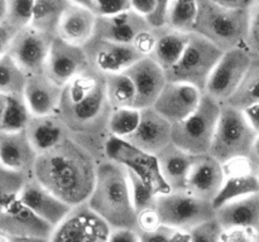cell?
I'll return each mask as SVG.
<instances>
[{"instance_id":"6da1fadb","label":"cell","mask_w":259,"mask_h":242,"mask_svg":"<svg viewBox=\"0 0 259 242\" xmlns=\"http://www.w3.org/2000/svg\"><path fill=\"white\" fill-rule=\"evenodd\" d=\"M111 107L106 95L105 76L89 67L63 87L57 115L70 138L85 148L98 163L109 159L108 148Z\"/></svg>"},{"instance_id":"7a4b0ae2","label":"cell","mask_w":259,"mask_h":242,"mask_svg":"<svg viewBox=\"0 0 259 242\" xmlns=\"http://www.w3.org/2000/svg\"><path fill=\"white\" fill-rule=\"evenodd\" d=\"M98 164L85 148L70 138L38 155L32 178L75 208L88 203L95 187Z\"/></svg>"},{"instance_id":"3957f363","label":"cell","mask_w":259,"mask_h":242,"mask_svg":"<svg viewBox=\"0 0 259 242\" xmlns=\"http://www.w3.org/2000/svg\"><path fill=\"white\" fill-rule=\"evenodd\" d=\"M86 204L110 229L137 231V213L132 202L128 171L123 164L113 159L98 164L95 187Z\"/></svg>"},{"instance_id":"277c9868","label":"cell","mask_w":259,"mask_h":242,"mask_svg":"<svg viewBox=\"0 0 259 242\" xmlns=\"http://www.w3.org/2000/svg\"><path fill=\"white\" fill-rule=\"evenodd\" d=\"M250 10L228 9L218 0H197V18L192 33L224 53L247 48Z\"/></svg>"},{"instance_id":"5b68a950","label":"cell","mask_w":259,"mask_h":242,"mask_svg":"<svg viewBox=\"0 0 259 242\" xmlns=\"http://www.w3.org/2000/svg\"><path fill=\"white\" fill-rule=\"evenodd\" d=\"M257 136L243 111L223 105L209 154L223 165L248 159Z\"/></svg>"},{"instance_id":"8992f818","label":"cell","mask_w":259,"mask_h":242,"mask_svg":"<svg viewBox=\"0 0 259 242\" xmlns=\"http://www.w3.org/2000/svg\"><path fill=\"white\" fill-rule=\"evenodd\" d=\"M223 105L207 95L181 123L172 125V144L192 156L209 154Z\"/></svg>"},{"instance_id":"52a82bcc","label":"cell","mask_w":259,"mask_h":242,"mask_svg":"<svg viewBox=\"0 0 259 242\" xmlns=\"http://www.w3.org/2000/svg\"><path fill=\"white\" fill-rule=\"evenodd\" d=\"M223 53L206 39L192 33L182 57L166 72L167 81L190 85L204 93Z\"/></svg>"},{"instance_id":"ba28073f","label":"cell","mask_w":259,"mask_h":242,"mask_svg":"<svg viewBox=\"0 0 259 242\" xmlns=\"http://www.w3.org/2000/svg\"><path fill=\"white\" fill-rule=\"evenodd\" d=\"M156 212L161 224L181 232H187L215 218L211 202L197 198L185 192H167L157 197Z\"/></svg>"},{"instance_id":"9c48e42d","label":"cell","mask_w":259,"mask_h":242,"mask_svg":"<svg viewBox=\"0 0 259 242\" xmlns=\"http://www.w3.org/2000/svg\"><path fill=\"white\" fill-rule=\"evenodd\" d=\"M253 57L248 48H237L223 53L209 78L205 95L224 105L233 97L244 80Z\"/></svg>"},{"instance_id":"30bf717a","label":"cell","mask_w":259,"mask_h":242,"mask_svg":"<svg viewBox=\"0 0 259 242\" xmlns=\"http://www.w3.org/2000/svg\"><path fill=\"white\" fill-rule=\"evenodd\" d=\"M89 67L103 76L125 73L144 57L134 45L104 40L94 37L83 47Z\"/></svg>"},{"instance_id":"8fae6325","label":"cell","mask_w":259,"mask_h":242,"mask_svg":"<svg viewBox=\"0 0 259 242\" xmlns=\"http://www.w3.org/2000/svg\"><path fill=\"white\" fill-rule=\"evenodd\" d=\"M110 231V227L88 204H82L72 208L56 227L50 242H108Z\"/></svg>"},{"instance_id":"7c38bea8","label":"cell","mask_w":259,"mask_h":242,"mask_svg":"<svg viewBox=\"0 0 259 242\" xmlns=\"http://www.w3.org/2000/svg\"><path fill=\"white\" fill-rule=\"evenodd\" d=\"M53 39L55 38L28 27L15 34L8 54L27 76L45 73Z\"/></svg>"},{"instance_id":"4fadbf2b","label":"cell","mask_w":259,"mask_h":242,"mask_svg":"<svg viewBox=\"0 0 259 242\" xmlns=\"http://www.w3.org/2000/svg\"><path fill=\"white\" fill-rule=\"evenodd\" d=\"M89 70V62L82 47L70 44L56 37L51 44L45 73L61 87Z\"/></svg>"},{"instance_id":"5bb4252c","label":"cell","mask_w":259,"mask_h":242,"mask_svg":"<svg viewBox=\"0 0 259 242\" xmlns=\"http://www.w3.org/2000/svg\"><path fill=\"white\" fill-rule=\"evenodd\" d=\"M172 125L153 107L142 110L138 129L124 141L136 150L156 156L172 144Z\"/></svg>"},{"instance_id":"9a60e30c","label":"cell","mask_w":259,"mask_h":242,"mask_svg":"<svg viewBox=\"0 0 259 242\" xmlns=\"http://www.w3.org/2000/svg\"><path fill=\"white\" fill-rule=\"evenodd\" d=\"M204 93L190 85L167 82L153 108L171 125L181 123L199 107Z\"/></svg>"},{"instance_id":"2e32d148","label":"cell","mask_w":259,"mask_h":242,"mask_svg":"<svg viewBox=\"0 0 259 242\" xmlns=\"http://www.w3.org/2000/svg\"><path fill=\"white\" fill-rule=\"evenodd\" d=\"M125 73L136 88L134 107L141 111L153 107L168 82L166 72L152 58L143 57Z\"/></svg>"},{"instance_id":"e0dca14e","label":"cell","mask_w":259,"mask_h":242,"mask_svg":"<svg viewBox=\"0 0 259 242\" xmlns=\"http://www.w3.org/2000/svg\"><path fill=\"white\" fill-rule=\"evenodd\" d=\"M55 227L30 211L20 198L0 212V232L12 236L50 239Z\"/></svg>"},{"instance_id":"ac0fdd59","label":"cell","mask_w":259,"mask_h":242,"mask_svg":"<svg viewBox=\"0 0 259 242\" xmlns=\"http://www.w3.org/2000/svg\"><path fill=\"white\" fill-rule=\"evenodd\" d=\"M225 180V168L210 154L194 156L187 180V192L197 198L211 202Z\"/></svg>"},{"instance_id":"d6986e66","label":"cell","mask_w":259,"mask_h":242,"mask_svg":"<svg viewBox=\"0 0 259 242\" xmlns=\"http://www.w3.org/2000/svg\"><path fill=\"white\" fill-rule=\"evenodd\" d=\"M151 29L146 19L137 14L132 8L110 18H96V27L94 37L104 40L120 43V44H136L137 40L144 33Z\"/></svg>"},{"instance_id":"ffe728a7","label":"cell","mask_w":259,"mask_h":242,"mask_svg":"<svg viewBox=\"0 0 259 242\" xmlns=\"http://www.w3.org/2000/svg\"><path fill=\"white\" fill-rule=\"evenodd\" d=\"M232 168V174L225 173V180L218 196L212 201L215 211L224 204L259 193V176L253 170L248 159L225 164Z\"/></svg>"},{"instance_id":"44dd1931","label":"cell","mask_w":259,"mask_h":242,"mask_svg":"<svg viewBox=\"0 0 259 242\" xmlns=\"http://www.w3.org/2000/svg\"><path fill=\"white\" fill-rule=\"evenodd\" d=\"M19 198L30 211L55 228L72 211V207L57 198L32 176L23 187Z\"/></svg>"},{"instance_id":"7402d4cb","label":"cell","mask_w":259,"mask_h":242,"mask_svg":"<svg viewBox=\"0 0 259 242\" xmlns=\"http://www.w3.org/2000/svg\"><path fill=\"white\" fill-rule=\"evenodd\" d=\"M38 153L25 131L0 133V164L17 173L32 176Z\"/></svg>"},{"instance_id":"603a6c76","label":"cell","mask_w":259,"mask_h":242,"mask_svg":"<svg viewBox=\"0 0 259 242\" xmlns=\"http://www.w3.org/2000/svg\"><path fill=\"white\" fill-rule=\"evenodd\" d=\"M62 90L46 73H39L28 76L23 96L33 116H47L57 112Z\"/></svg>"},{"instance_id":"cb8c5ba5","label":"cell","mask_w":259,"mask_h":242,"mask_svg":"<svg viewBox=\"0 0 259 242\" xmlns=\"http://www.w3.org/2000/svg\"><path fill=\"white\" fill-rule=\"evenodd\" d=\"M95 27V15L80 2L70 0L61 20L57 37L70 44L83 48L94 38Z\"/></svg>"},{"instance_id":"d4e9b609","label":"cell","mask_w":259,"mask_h":242,"mask_svg":"<svg viewBox=\"0 0 259 242\" xmlns=\"http://www.w3.org/2000/svg\"><path fill=\"white\" fill-rule=\"evenodd\" d=\"M162 180L169 192L187 191V180L194 156L171 144L154 156Z\"/></svg>"},{"instance_id":"484cf974","label":"cell","mask_w":259,"mask_h":242,"mask_svg":"<svg viewBox=\"0 0 259 242\" xmlns=\"http://www.w3.org/2000/svg\"><path fill=\"white\" fill-rule=\"evenodd\" d=\"M25 133L38 155L52 150L70 139L67 128L57 112L47 116H33Z\"/></svg>"},{"instance_id":"4316f807","label":"cell","mask_w":259,"mask_h":242,"mask_svg":"<svg viewBox=\"0 0 259 242\" xmlns=\"http://www.w3.org/2000/svg\"><path fill=\"white\" fill-rule=\"evenodd\" d=\"M215 218L224 229L253 228L259 231V193L224 204L217 209Z\"/></svg>"},{"instance_id":"83f0119b","label":"cell","mask_w":259,"mask_h":242,"mask_svg":"<svg viewBox=\"0 0 259 242\" xmlns=\"http://www.w3.org/2000/svg\"><path fill=\"white\" fill-rule=\"evenodd\" d=\"M156 32V40L148 57L152 58L164 72L171 70L184 54L191 34L164 28Z\"/></svg>"},{"instance_id":"f1b7e54d","label":"cell","mask_w":259,"mask_h":242,"mask_svg":"<svg viewBox=\"0 0 259 242\" xmlns=\"http://www.w3.org/2000/svg\"><path fill=\"white\" fill-rule=\"evenodd\" d=\"M70 0H34L30 27L50 37H57L58 28Z\"/></svg>"},{"instance_id":"f546056e","label":"cell","mask_w":259,"mask_h":242,"mask_svg":"<svg viewBox=\"0 0 259 242\" xmlns=\"http://www.w3.org/2000/svg\"><path fill=\"white\" fill-rule=\"evenodd\" d=\"M224 105L244 111L250 106L259 105V59L253 58L252 65L245 75L244 80L240 83L237 92Z\"/></svg>"},{"instance_id":"4dcf8cb0","label":"cell","mask_w":259,"mask_h":242,"mask_svg":"<svg viewBox=\"0 0 259 242\" xmlns=\"http://www.w3.org/2000/svg\"><path fill=\"white\" fill-rule=\"evenodd\" d=\"M32 118L33 115L30 112L29 107H28L27 102H25L24 96H8L0 133L25 131Z\"/></svg>"},{"instance_id":"1f68e13d","label":"cell","mask_w":259,"mask_h":242,"mask_svg":"<svg viewBox=\"0 0 259 242\" xmlns=\"http://www.w3.org/2000/svg\"><path fill=\"white\" fill-rule=\"evenodd\" d=\"M106 95L113 110L134 107L136 88L126 73L110 75L105 77ZM136 108V107H134Z\"/></svg>"},{"instance_id":"d6a6232c","label":"cell","mask_w":259,"mask_h":242,"mask_svg":"<svg viewBox=\"0 0 259 242\" xmlns=\"http://www.w3.org/2000/svg\"><path fill=\"white\" fill-rule=\"evenodd\" d=\"M126 171H128L129 186H131L132 202H133L137 216L144 213V212L154 211L157 197L159 196L157 189L151 183H148L146 179L142 178L138 173H136L133 169L126 168Z\"/></svg>"},{"instance_id":"836d02e7","label":"cell","mask_w":259,"mask_h":242,"mask_svg":"<svg viewBox=\"0 0 259 242\" xmlns=\"http://www.w3.org/2000/svg\"><path fill=\"white\" fill-rule=\"evenodd\" d=\"M197 18V0H169L167 28L191 34Z\"/></svg>"},{"instance_id":"e575fe53","label":"cell","mask_w":259,"mask_h":242,"mask_svg":"<svg viewBox=\"0 0 259 242\" xmlns=\"http://www.w3.org/2000/svg\"><path fill=\"white\" fill-rule=\"evenodd\" d=\"M28 76L9 54L0 57V95H23Z\"/></svg>"},{"instance_id":"d590c367","label":"cell","mask_w":259,"mask_h":242,"mask_svg":"<svg viewBox=\"0 0 259 242\" xmlns=\"http://www.w3.org/2000/svg\"><path fill=\"white\" fill-rule=\"evenodd\" d=\"M142 111L138 108H118L113 110L109 121V134L113 139L125 140L134 134L141 123Z\"/></svg>"},{"instance_id":"8d00e7d4","label":"cell","mask_w":259,"mask_h":242,"mask_svg":"<svg viewBox=\"0 0 259 242\" xmlns=\"http://www.w3.org/2000/svg\"><path fill=\"white\" fill-rule=\"evenodd\" d=\"M30 176L0 166V212L20 197L23 187Z\"/></svg>"},{"instance_id":"74e56055","label":"cell","mask_w":259,"mask_h":242,"mask_svg":"<svg viewBox=\"0 0 259 242\" xmlns=\"http://www.w3.org/2000/svg\"><path fill=\"white\" fill-rule=\"evenodd\" d=\"M34 9V0H8L5 24L15 32L30 27Z\"/></svg>"},{"instance_id":"f35d334b","label":"cell","mask_w":259,"mask_h":242,"mask_svg":"<svg viewBox=\"0 0 259 242\" xmlns=\"http://www.w3.org/2000/svg\"><path fill=\"white\" fill-rule=\"evenodd\" d=\"M96 18H110L131 9V0H81Z\"/></svg>"},{"instance_id":"ab89813d","label":"cell","mask_w":259,"mask_h":242,"mask_svg":"<svg viewBox=\"0 0 259 242\" xmlns=\"http://www.w3.org/2000/svg\"><path fill=\"white\" fill-rule=\"evenodd\" d=\"M224 228L217 218L185 232V242H223Z\"/></svg>"},{"instance_id":"60d3db41","label":"cell","mask_w":259,"mask_h":242,"mask_svg":"<svg viewBox=\"0 0 259 242\" xmlns=\"http://www.w3.org/2000/svg\"><path fill=\"white\" fill-rule=\"evenodd\" d=\"M141 242H185V232L161 224L153 231L138 232Z\"/></svg>"},{"instance_id":"b9f144b4","label":"cell","mask_w":259,"mask_h":242,"mask_svg":"<svg viewBox=\"0 0 259 242\" xmlns=\"http://www.w3.org/2000/svg\"><path fill=\"white\" fill-rule=\"evenodd\" d=\"M247 48L253 58L259 59V0L254 2V5L250 10V24Z\"/></svg>"},{"instance_id":"7bdbcfd3","label":"cell","mask_w":259,"mask_h":242,"mask_svg":"<svg viewBox=\"0 0 259 242\" xmlns=\"http://www.w3.org/2000/svg\"><path fill=\"white\" fill-rule=\"evenodd\" d=\"M169 0H158L153 12L146 17L147 24L153 30H161L167 28V19H168Z\"/></svg>"},{"instance_id":"ee69618b","label":"cell","mask_w":259,"mask_h":242,"mask_svg":"<svg viewBox=\"0 0 259 242\" xmlns=\"http://www.w3.org/2000/svg\"><path fill=\"white\" fill-rule=\"evenodd\" d=\"M223 242H259V231L253 228L224 229Z\"/></svg>"},{"instance_id":"f6af8a7d","label":"cell","mask_w":259,"mask_h":242,"mask_svg":"<svg viewBox=\"0 0 259 242\" xmlns=\"http://www.w3.org/2000/svg\"><path fill=\"white\" fill-rule=\"evenodd\" d=\"M17 33L18 32L12 29L5 23L0 24V57H3V55H5L9 52V48Z\"/></svg>"},{"instance_id":"bcb514c9","label":"cell","mask_w":259,"mask_h":242,"mask_svg":"<svg viewBox=\"0 0 259 242\" xmlns=\"http://www.w3.org/2000/svg\"><path fill=\"white\" fill-rule=\"evenodd\" d=\"M108 242H141L138 232L133 229L119 228L111 229Z\"/></svg>"},{"instance_id":"7dc6e473","label":"cell","mask_w":259,"mask_h":242,"mask_svg":"<svg viewBox=\"0 0 259 242\" xmlns=\"http://www.w3.org/2000/svg\"><path fill=\"white\" fill-rule=\"evenodd\" d=\"M157 3L158 0H131V7L132 10H134L137 14L146 18L153 12Z\"/></svg>"},{"instance_id":"c3c4849f","label":"cell","mask_w":259,"mask_h":242,"mask_svg":"<svg viewBox=\"0 0 259 242\" xmlns=\"http://www.w3.org/2000/svg\"><path fill=\"white\" fill-rule=\"evenodd\" d=\"M243 112H244L245 117H247L248 123L250 124L253 130L259 134V105L250 106V107L245 108Z\"/></svg>"},{"instance_id":"681fc988","label":"cell","mask_w":259,"mask_h":242,"mask_svg":"<svg viewBox=\"0 0 259 242\" xmlns=\"http://www.w3.org/2000/svg\"><path fill=\"white\" fill-rule=\"evenodd\" d=\"M0 242H50V239L12 236V234H7V233H3V232H0Z\"/></svg>"},{"instance_id":"f907efd6","label":"cell","mask_w":259,"mask_h":242,"mask_svg":"<svg viewBox=\"0 0 259 242\" xmlns=\"http://www.w3.org/2000/svg\"><path fill=\"white\" fill-rule=\"evenodd\" d=\"M248 161H249L250 166L253 168V170L257 173L259 170V134L257 136V139H255L254 144H253V148H252V151H250V155L249 158H248Z\"/></svg>"},{"instance_id":"816d5d0a","label":"cell","mask_w":259,"mask_h":242,"mask_svg":"<svg viewBox=\"0 0 259 242\" xmlns=\"http://www.w3.org/2000/svg\"><path fill=\"white\" fill-rule=\"evenodd\" d=\"M8 10V0H0V24L5 22Z\"/></svg>"},{"instance_id":"f5cc1de1","label":"cell","mask_w":259,"mask_h":242,"mask_svg":"<svg viewBox=\"0 0 259 242\" xmlns=\"http://www.w3.org/2000/svg\"><path fill=\"white\" fill-rule=\"evenodd\" d=\"M7 97L8 96L0 95V129H2V123H3V116H4L5 106H7Z\"/></svg>"},{"instance_id":"db71d44e","label":"cell","mask_w":259,"mask_h":242,"mask_svg":"<svg viewBox=\"0 0 259 242\" xmlns=\"http://www.w3.org/2000/svg\"><path fill=\"white\" fill-rule=\"evenodd\" d=\"M257 174H258V176H259V170H258V171H257Z\"/></svg>"},{"instance_id":"11a10c76","label":"cell","mask_w":259,"mask_h":242,"mask_svg":"<svg viewBox=\"0 0 259 242\" xmlns=\"http://www.w3.org/2000/svg\"><path fill=\"white\" fill-rule=\"evenodd\" d=\"M0 166H2V164H0Z\"/></svg>"}]
</instances>
